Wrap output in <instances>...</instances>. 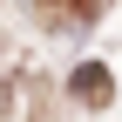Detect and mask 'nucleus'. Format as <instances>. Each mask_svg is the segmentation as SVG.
Wrapping results in <instances>:
<instances>
[{
  "label": "nucleus",
  "mask_w": 122,
  "mask_h": 122,
  "mask_svg": "<svg viewBox=\"0 0 122 122\" xmlns=\"http://www.w3.org/2000/svg\"><path fill=\"white\" fill-rule=\"evenodd\" d=\"M75 95H81L88 109H102V102L115 95V81H109V68H102V61H81V68H75Z\"/></svg>",
  "instance_id": "obj_1"
}]
</instances>
